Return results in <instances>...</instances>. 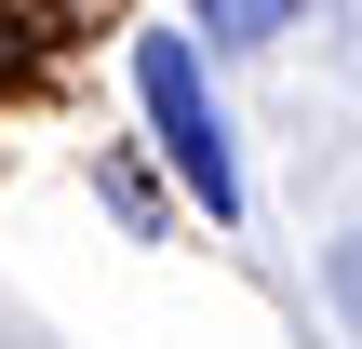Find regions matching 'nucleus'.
<instances>
[{"mask_svg": "<svg viewBox=\"0 0 362 349\" xmlns=\"http://www.w3.org/2000/svg\"><path fill=\"white\" fill-rule=\"evenodd\" d=\"M322 296H336V323H349V336H362V229H349V242H336V256H322Z\"/></svg>", "mask_w": 362, "mask_h": 349, "instance_id": "nucleus-3", "label": "nucleus"}, {"mask_svg": "<svg viewBox=\"0 0 362 349\" xmlns=\"http://www.w3.org/2000/svg\"><path fill=\"white\" fill-rule=\"evenodd\" d=\"M282 27H296L282 0H215V13H202V54H269Z\"/></svg>", "mask_w": 362, "mask_h": 349, "instance_id": "nucleus-2", "label": "nucleus"}, {"mask_svg": "<svg viewBox=\"0 0 362 349\" xmlns=\"http://www.w3.org/2000/svg\"><path fill=\"white\" fill-rule=\"evenodd\" d=\"M134 108H148V135H161L175 188H188L215 229H242V148H228V108H215V81H202V40H188V27H148V40H134Z\"/></svg>", "mask_w": 362, "mask_h": 349, "instance_id": "nucleus-1", "label": "nucleus"}]
</instances>
